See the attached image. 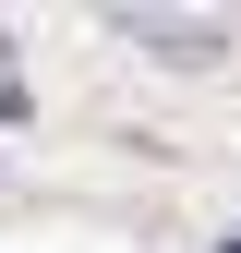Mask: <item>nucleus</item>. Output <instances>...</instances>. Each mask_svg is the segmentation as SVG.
I'll list each match as a JSON object with an SVG mask.
<instances>
[{
	"instance_id": "obj_2",
	"label": "nucleus",
	"mask_w": 241,
	"mask_h": 253,
	"mask_svg": "<svg viewBox=\"0 0 241 253\" xmlns=\"http://www.w3.org/2000/svg\"><path fill=\"white\" fill-rule=\"evenodd\" d=\"M217 253H241V241H217Z\"/></svg>"
},
{
	"instance_id": "obj_1",
	"label": "nucleus",
	"mask_w": 241,
	"mask_h": 253,
	"mask_svg": "<svg viewBox=\"0 0 241 253\" xmlns=\"http://www.w3.org/2000/svg\"><path fill=\"white\" fill-rule=\"evenodd\" d=\"M133 37L169 48V60H217V24H145V12H133Z\"/></svg>"
}]
</instances>
